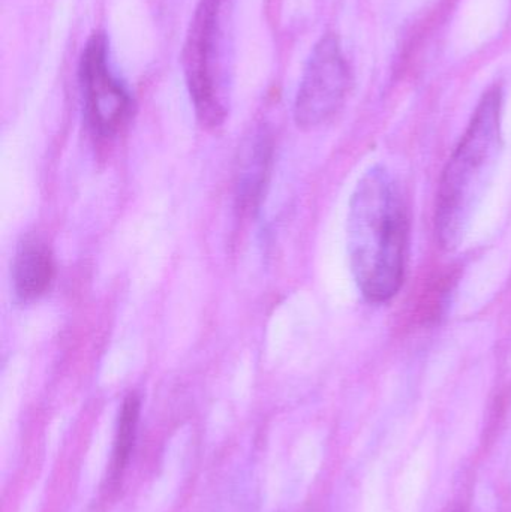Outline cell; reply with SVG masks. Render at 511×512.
Masks as SVG:
<instances>
[{
	"instance_id": "cell-2",
	"label": "cell",
	"mask_w": 511,
	"mask_h": 512,
	"mask_svg": "<svg viewBox=\"0 0 511 512\" xmlns=\"http://www.w3.org/2000/svg\"><path fill=\"white\" fill-rule=\"evenodd\" d=\"M503 90L491 87L480 99L467 131L450 156L435 206V231L441 248L464 242L474 212L494 176L503 150Z\"/></svg>"
},
{
	"instance_id": "cell-5",
	"label": "cell",
	"mask_w": 511,
	"mask_h": 512,
	"mask_svg": "<svg viewBox=\"0 0 511 512\" xmlns=\"http://www.w3.org/2000/svg\"><path fill=\"white\" fill-rule=\"evenodd\" d=\"M108 47L104 33H93L84 45L78 68L87 123L101 137L116 134L132 108L131 95L111 66Z\"/></svg>"
},
{
	"instance_id": "cell-4",
	"label": "cell",
	"mask_w": 511,
	"mask_h": 512,
	"mask_svg": "<svg viewBox=\"0 0 511 512\" xmlns=\"http://www.w3.org/2000/svg\"><path fill=\"white\" fill-rule=\"evenodd\" d=\"M351 87V69L338 38L324 35L306 63L294 102V120L302 129H314L338 114Z\"/></svg>"
},
{
	"instance_id": "cell-8",
	"label": "cell",
	"mask_w": 511,
	"mask_h": 512,
	"mask_svg": "<svg viewBox=\"0 0 511 512\" xmlns=\"http://www.w3.org/2000/svg\"><path fill=\"white\" fill-rule=\"evenodd\" d=\"M141 403L135 394L126 397L120 409L119 424H117L116 441H114L113 459H111L108 483L117 486L122 480L129 459L137 441L138 421H140Z\"/></svg>"
},
{
	"instance_id": "cell-1",
	"label": "cell",
	"mask_w": 511,
	"mask_h": 512,
	"mask_svg": "<svg viewBox=\"0 0 511 512\" xmlns=\"http://www.w3.org/2000/svg\"><path fill=\"white\" fill-rule=\"evenodd\" d=\"M348 255L360 292L386 303L404 282L410 219L398 180L374 167L357 183L348 213Z\"/></svg>"
},
{
	"instance_id": "cell-3",
	"label": "cell",
	"mask_w": 511,
	"mask_h": 512,
	"mask_svg": "<svg viewBox=\"0 0 511 512\" xmlns=\"http://www.w3.org/2000/svg\"><path fill=\"white\" fill-rule=\"evenodd\" d=\"M234 0H198L182 50L183 74L198 120L218 128L233 87Z\"/></svg>"
},
{
	"instance_id": "cell-7",
	"label": "cell",
	"mask_w": 511,
	"mask_h": 512,
	"mask_svg": "<svg viewBox=\"0 0 511 512\" xmlns=\"http://www.w3.org/2000/svg\"><path fill=\"white\" fill-rule=\"evenodd\" d=\"M270 155L272 144L269 137L266 134L257 135L240 165L237 200L242 210L254 209L260 201L269 171Z\"/></svg>"
},
{
	"instance_id": "cell-6",
	"label": "cell",
	"mask_w": 511,
	"mask_h": 512,
	"mask_svg": "<svg viewBox=\"0 0 511 512\" xmlns=\"http://www.w3.org/2000/svg\"><path fill=\"white\" fill-rule=\"evenodd\" d=\"M12 277L21 300H36L48 291L53 282L54 262L45 243L38 239L24 240L15 256Z\"/></svg>"
}]
</instances>
